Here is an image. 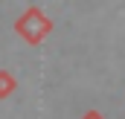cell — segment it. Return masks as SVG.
I'll return each mask as SVG.
<instances>
[{"instance_id": "1", "label": "cell", "mask_w": 125, "mask_h": 119, "mask_svg": "<svg viewBox=\"0 0 125 119\" xmlns=\"http://www.w3.org/2000/svg\"><path fill=\"white\" fill-rule=\"evenodd\" d=\"M84 119H102V116H99V113H87Z\"/></svg>"}]
</instances>
